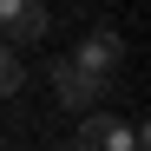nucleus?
I'll return each mask as SVG.
<instances>
[{"label": "nucleus", "instance_id": "5", "mask_svg": "<svg viewBox=\"0 0 151 151\" xmlns=\"http://www.w3.org/2000/svg\"><path fill=\"white\" fill-rule=\"evenodd\" d=\"M20 86H27V66H20V53H13V46H0V99H13Z\"/></svg>", "mask_w": 151, "mask_h": 151}, {"label": "nucleus", "instance_id": "2", "mask_svg": "<svg viewBox=\"0 0 151 151\" xmlns=\"http://www.w3.org/2000/svg\"><path fill=\"white\" fill-rule=\"evenodd\" d=\"M46 27H53V13L40 0H0V46H33L46 40Z\"/></svg>", "mask_w": 151, "mask_h": 151}, {"label": "nucleus", "instance_id": "4", "mask_svg": "<svg viewBox=\"0 0 151 151\" xmlns=\"http://www.w3.org/2000/svg\"><path fill=\"white\" fill-rule=\"evenodd\" d=\"M99 92H105V86H99L92 72H79L72 59H59V66H53V99H59L66 112H79V118H86V112H99Z\"/></svg>", "mask_w": 151, "mask_h": 151}, {"label": "nucleus", "instance_id": "3", "mask_svg": "<svg viewBox=\"0 0 151 151\" xmlns=\"http://www.w3.org/2000/svg\"><path fill=\"white\" fill-rule=\"evenodd\" d=\"M118 59H125V40H118L112 27H99V33H86V40H79V53H72V66H79V72H92L99 86H105L112 72H118Z\"/></svg>", "mask_w": 151, "mask_h": 151}, {"label": "nucleus", "instance_id": "1", "mask_svg": "<svg viewBox=\"0 0 151 151\" xmlns=\"http://www.w3.org/2000/svg\"><path fill=\"white\" fill-rule=\"evenodd\" d=\"M145 125H118L105 112H86L79 118V138H72V151H145Z\"/></svg>", "mask_w": 151, "mask_h": 151}]
</instances>
